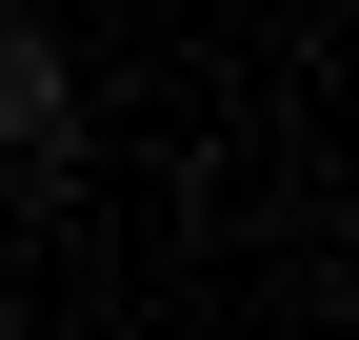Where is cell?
<instances>
[{
  "label": "cell",
  "mask_w": 359,
  "mask_h": 340,
  "mask_svg": "<svg viewBox=\"0 0 359 340\" xmlns=\"http://www.w3.org/2000/svg\"><path fill=\"white\" fill-rule=\"evenodd\" d=\"M0 140H40V160L80 140V60H60L40 20H0Z\"/></svg>",
  "instance_id": "6da1fadb"
}]
</instances>
